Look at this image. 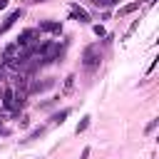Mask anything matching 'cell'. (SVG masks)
Instances as JSON below:
<instances>
[{"mask_svg": "<svg viewBox=\"0 0 159 159\" xmlns=\"http://www.w3.org/2000/svg\"><path fill=\"white\" fill-rule=\"evenodd\" d=\"M99 62H102L99 45H89V47H84V52H82V67H84L87 72H94V70L99 67Z\"/></svg>", "mask_w": 159, "mask_h": 159, "instance_id": "obj_1", "label": "cell"}, {"mask_svg": "<svg viewBox=\"0 0 159 159\" xmlns=\"http://www.w3.org/2000/svg\"><path fill=\"white\" fill-rule=\"evenodd\" d=\"M37 35H40V30H37V27H27V30H22V32L17 35V40H15V42H17L20 47H27V45H35V37H37Z\"/></svg>", "mask_w": 159, "mask_h": 159, "instance_id": "obj_2", "label": "cell"}, {"mask_svg": "<svg viewBox=\"0 0 159 159\" xmlns=\"http://www.w3.org/2000/svg\"><path fill=\"white\" fill-rule=\"evenodd\" d=\"M55 84V80H37V82H27V94H37V92H45Z\"/></svg>", "mask_w": 159, "mask_h": 159, "instance_id": "obj_3", "label": "cell"}, {"mask_svg": "<svg viewBox=\"0 0 159 159\" xmlns=\"http://www.w3.org/2000/svg\"><path fill=\"white\" fill-rule=\"evenodd\" d=\"M20 17H22V10H12V12H10V15H7V17L0 22V35H2V32H7V30H10V27H12V25H15Z\"/></svg>", "mask_w": 159, "mask_h": 159, "instance_id": "obj_4", "label": "cell"}, {"mask_svg": "<svg viewBox=\"0 0 159 159\" xmlns=\"http://www.w3.org/2000/svg\"><path fill=\"white\" fill-rule=\"evenodd\" d=\"M70 12H72V17H75L77 22H89V15H87L77 2H70Z\"/></svg>", "mask_w": 159, "mask_h": 159, "instance_id": "obj_5", "label": "cell"}, {"mask_svg": "<svg viewBox=\"0 0 159 159\" xmlns=\"http://www.w3.org/2000/svg\"><path fill=\"white\" fill-rule=\"evenodd\" d=\"M37 30H40V32H62V25H60L57 20H45V22H40Z\"/></svg>", "mask_w": 159, "mask_h": 159, "instance_id": "obj_6", "label": "cell"}, {"mask_svg": "<svg viewBox=\"0 0 159 159\" xmlns=\"http://www.w3.org/2000/svg\"><path fill=\"white\" fill-rule=\"evenodd\" d=\"M15 57H20V45L17 42H12V45H7L5 50H2V60L7 62V60H15Z\"/></svg>", "mask_w": 159, "mask_h": 159, "instance_id": "obj_7", "label": "cell"}, {"mask_svg": "<svg viewBox=\"0 0 159 159\" xmlns=\"http://www.w3.org/2000/svg\"><path fill=\"white\" fill-rule=\"evenodd\" d=\"M89 5L92 7H99V10H107L112 5H119V0H89Z\"/></svg>", "mask_w": 159, "mask_h": 159, "instance_id": "obj_8", "label": "cell"}, {"mask_svg": "<svg viewBox=\"0 0 159 159\" xmlns=\"http://www.w3.org/2000/svg\"><path fill=\"white\" fill-rule=\"evenodd\" d=\"M134 10H139V2H129V5H124V7H119V10H117V17H124V15H129V12H134Z\"/></svg>", "mask_w": 159, "mask_h": 159, "instance_id": "obj_9", "label": "cell"}, {"mask_svg": "<svg viewBox=\"0 0 159 159\" xmlns=\"http://www.w3.org/2000/svg\"><path fill=\"white\" fill-rule=\"evenodd\" d=\"M75 80H77L75 75H67V77H65V84H62V94H70V92L75 89Z\"/></svg>", "mask_w": 159, "mask_h": 159, "instance_id": "obj_10", "label": "cell"}, {"mask_svg": "<svg viewBox=\"0 0 159 159\" xmlns=\"http://www.w3.org/2000/svg\"><path fill=\"white\" fill-rule=\"evenodd\" d=\"M67 117H70V109L65 107L62 112H57V114H52V124H62V122H65Z\"/></svg>", "mask_w": 159, "mask_h": 159, "instance_id": "obj_11", "label": "cell"}, {"mask_svg": "<svg viewBox=\"0 0 159 159\" xmlns=\"http://www.w3.org/2000/svg\"><path fill=\"white\" fill-rule=\"evenodd\" d=\"M42 134H45V127H37V129H32V132L27 134V139H25V142H32V139H40Z\"/></svg>", "mask_w": 159, "mask_h": 159, "instance_id": "obj_12", "label": "cell"}, {"mask_svg": "<svg viewBox=\"0 0 159 159\" xmlns=\"http://www.w3.org/2000/svg\"><path fill=\"white\" fill-rule=\"evenodd\" d=\"M89 119H92V117H82V122L77 124V129H75V132H77V134H82V132L89 127Z\"/></svg>", "mask_w": 159, "mask_h": 159, "instance_id": "obj_13", "label": "cell"}, {"mask_svg": "<svg viewBox=\"0 0 159 159\" xmlns=\"http://www.w3.org/2000/svg\"><path fill=\"white\" fill-rule=\"evenodd\" d=\"M92 30H94V35H97V37H107V30H104L102 25H94Z\"/></svg>", "mask_w": 159, "mask_h": 159, "instance_id": "obj_14", "label": "cell"}, {"mask_svg": "<svg viewBox=\"0 0 159 159\" xmlns=\"http://www.w3.org/2000/svg\"><path fill=\"white\" fill-rule=\"evenodd\" d=\"M57 99H60V97H55V99H47V102H42V104H40V109H47V107L57 104Z\"/></svg>", "mask_w": 159, "mask_h": 159, "instance_id": "obj_15", "label": "cell"}, {"mask_svg": "<svg viewBox=\"0 0 159 159\" xmlns=\"http://www.w3.org/2000/svg\"><path fill=\"white\" fill-rule=\"evenodd\" d=\"M17 124H20V127H22V129H25V127H27V124H30V119H27V117H25V114H20V119H17Z\"/></svg>", "mask_w": 159, "mask_h": 159, "instance_id": "obj_16", "label": "cell"}, {"mask_svg": "<svg viewBox=\"0 0 159 159\" xmlns=\"http://www.w3.org/2000/svg\"><path fill=\"white\" fill-rule=\"evenodd\" d=\"M0 134H2V137H7V134H10V129L2 124V119H0Z\"/></svg>", "mask_w": 159, "mask_h": 159, "instance_id": "obj_17", "label": "cell"}, {"mask_svg": "<svg viewBox=\"0 0 159 159\" xmlns=\"http://www.w3.org/2000/svg\"><path fill=\"white\" fill-rule=\"evenodd\" d=\"M154 127H157V119H152V122L147 124V132H154Z\"/></svg>", "mask_w": 159, "mask_h": 159, "instance_id": "obj_18", "label": "cell"}, {"mask_svg": "<svg viewBox=\"0 0 159 159\" xmlns=\"http://www.w3.org/2000/svg\"><path fill=\"white\" fill-rule=\"evenodd\" d=\"M87 157H89V147H84V149H82V154H80V159H87Z\"/></svg>", "mask_w": 159, "mask_h": 159, "instance_id": "obj_19", "label": "cell"}, {"mask_svg": "<svg viewBox=\"0 0 159 159\" xmlns=\"http://www.w3.org/2000/svg\"><path fill=\"white\" fill-rule=\"evenodd\" d=\"M7 7V0H0V10H5Z\"/></svg>", "mask_w": 159, "mask_h": 159, "instance_id": "obj_20", "label": "cell"}, {"mask_svg": "<svg viewBox=\"0 0 159 159\" xmlns=\"http://www.w3.org/2000/svg\"><path fill=\"white\" fill-rule=\"evenodd\" d=\"M0 82H2V67H0Z\"/></svg>", "mask_w": 159, "mask_h": 159, "instance_id": "obj_21", "label": "cell"}, {"mask_svg": "<svg viewBox=\"0 0 159 159\" xmlns=\"http://www.w3.org/2000/svg\"><path fill=\"white\" fill-rule=\"evenodd\" d=\"M30 2H45V0H30Z\"/></svg>", "mask_w": 159, "mask_h": 159, "instance_id": "obj_22", "label": "cell"}, {"mask_svg": "<svg viewBox=\"0 0 159 159\" xmlns=\"http://www.w3.org/2000/svg\"><path fill=\"white\" fill-rule=\"evenodd\" d=\"M147 2H154V0H147Z\"/></svg>", "mask_w": 159, "mask_h": 159, "instance_id": "obj_23", "label": "cell"}]
</instances>
